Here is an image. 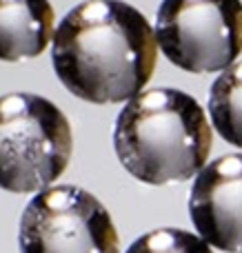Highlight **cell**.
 I'll use <instances>...</instances> for the list:
<instances>
[{
    "mask_svg": "<svg viewBox=\"0 0 242 253\" xmlns=\"http://www.w3.org/2000/svg\"><path fill=\"white\" fill-rule=\"evenodd\" d=\"M158 60L156 29L122 0H84L60 20L51 44L56 76L76 98L114 105L140 96Z\"/></svg>",
    "mask_w": 242,
    "mask_h": 253,
    "instance_id": "6da1fadb",
    "label": "cell"
},
{
    "mask_svg": "<svg viewBox=\"0 0 242 253\" xmlns=\"http://www.w3.org/2000/svg\"><path fill=\"white\" fill-rule=\"evenodd\" d=\"M213 147L211 125L194 96L180 89H149L118 114L114 149L120 165L147 184L191 180Z\"/></svg>",
    "mask_w": 242,
    "mask_h": 253,
    "instance_id": "7a4b0ae2",
    "label": "cell"
},
{
    "mask_svg": "<svg viewBox=\"0 0 242 253\" xmlns=\"http://www.w3.org/2000/svg\"><path fill=\"white\" fill-rule=\"evenodd\" d=\"M74 151L67 116L36 93L0 96V189L44 191L65 173Z\"/></svg>",
    "mask_w": 242,
    "mask_h": 253,
    "instance_id": "3957f363",
    "label": "cell"
},
{
    "mask_svg": "<svg viewBox=\"0 0 242 253\" xmlns=\"http://www.w3.org/2000/svg\"><path fill=\"white\" fill-rule=\"evenodd\" d=\"M156 40L182 71L229 69L242 53V0H162Z\"/></svg>",
    "mask_w": 242,
    "mask_h": 253,
    "instance_id": "277c9868",
    "label": "cell"
},
{
    "mask_svg": "<svg viewBox=\"0 0 242 253\" xmlns=\"http://www.w3.org/2000/svg\"><path fill=\"white\" fill-rule=\"evenodd\" d=\"M18 242L20 253H120L109 211L74 184L44 189L27 202Z\"/></svg>",
    "mask_w": 242,
    "mask_h": 253,
    "instance_id": "5b68a950",
    "label": "cell"
},
{
    "mask_svg": "<svg viewBox=\"0 0 242 253\" xmlns=\"http://www.w3.org/2000/svg\"><path fill=\"white\" fill-rule=\"evenodd\" d=\"M189 218L209 247L242 253V153L218 158L196 175Z\"/></svg>",
    "mask_w": 242,
    "mask_h": 253,
    "instance_id": "8992f818",
    "label": "cell"
},
{
    "mask_svg": "<svg viewBox=\"0 0 242 253\" xmlns=\"http://www.w3.org/2000/svg\"><path fill=\"white\" fill-rule=\"evenodd\" d=\"M53 29L49 0H0V60L20 62L47 49Z\"/></svg>",
    "mask_w": 242,
    "mask_h": 253,
    "instance_id": "52a82bcc",
    "label": "cell"
},
{
    "mask_svg": "<svg viewBox=\"0 0 242 253\" xmlns=\"http://www.w3.org/2000/svg\"><path fill=\"white\" fill-rule=\"evenodd\" d=\"M209 114L220 138L242 149V62L231 65L213 80Z\"/></svg>",
    "mask_w": 242,
    "mask_h": 253,
    "instance_id": "ba28073f",
    "label": "cell"
},
{
    "mask_svg": "<svg viewBox=\"0 0 242 253\" xmlns=\"http://www.w3.org/2000/svg\"><path fill=\"white\" fill-rule=\"evenodd\" d=\"M127 253H213L202 238L182 229H156L140 236Z\"/></svg>",
    "mask_w": 242,
    "mask_h": 253,
    "instance_id": "9c48e42d",
    "label": "cell"
}]
</instances>
